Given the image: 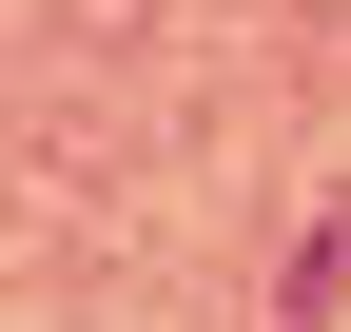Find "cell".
<instances>
[{
  "mask_svg": "<svg viewBox=\"0 0 351 332\" xmlns=\"http://www.w3.org/2000/svg\"><path fill=\"white\" fill-rule=\"evenodd\" d=\"M293 332H351V215L313 235V254H293Z\"/></svg>",
  "mask_w": 351,
  "mask_h": 332,
  "instance_id": "obj_1",
  "label": "cell"
}]
</instances>
